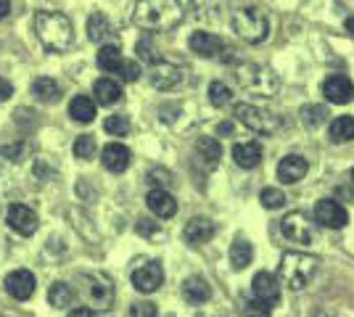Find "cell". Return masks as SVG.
I'll use <instances>...</instances> for the list:
<instances>
[{
	"label": "cell",
	"mask_w": 354,
	"mask_h": 317,
	"mask_svg": "<svg viewBox=\"0 0 354 317\" xmlns=\"http://www.w3.org/2000/svg\"><path fill=\"white\" fill-rule=\"evenodd\" d=\"M135 27L146 32L175 30L183 21V6L177 0H138L133 8Z\"/></svg>",
	"instance_id": "6da1fadb"
},
{
	"label": "cell",
	"mask_w": 354,
	"mask_h": 317,
	"mask_svg": "<svg viewBox=\"0 0 354 317\" xmlns=\"http://www.w3.org/2000/svg\"><path fill=\"white\" fill-rule=\"evenodd\" d=\"M35 32H37V40L48 50H56V53H64L74 43L72 19L59 11H40L35 16Z\"/></svg>",
	"instance_id": "7a4b0ae2"
},
{
	"label": "cell",
	"mask_w": 354,
	"mask_h": 317,
	"mask_svg": "<svg viewBox=\"0 0 354 317\" xmlns=\"http://www.w3.org/2000/svg\"><path fill=\"white\" fill-rule=\"evenodd\" d=\"M320 272V259L301 251H288L283 254L278 265V283L288 291H304L315 280V275Z\"/></svg>",
	"instance_id": "3957f363"
},
{
	"label": "cell",
	"mask_w": 354,
	"mask_h": 317,
	"mask_svg": "<svg viewBox=\"0 0 354 317\" xmlns=\"http://www.w3.org/2000/svg\"><path fill=\"white\" fill-rule=\"evenodd\" d=\"M236 79L243 90L262 95V98H272L281 90V77L275 75L265 64H254V61H243L236 66Z\"/></svg>",
	"instance_id": "277c9868"
},
{
	"label": "cell",
	"mask_w": 354,
	"mask_h": 317,
	"mask_svg": "<svg viewBox=\"0 0 354 317\" xmlns=\"http://www.w3.org/2000/svg\"><path fill=\"white\" fill-rule=\"evenodd\" d=\"M233 32L243 43L259 46V43H265L267 35H270V21H267V16L259 8L249 6V8L236 11V16H233Z\"/></svg>",
	"instance_id": "5b68a950"
},
{
	"label": "cell",
	"mask_w": 354,
	"mask_h": 317,
	"mask_svg": "<svg viewBox=\"0 0 354 317\" xmlns=\"http://www.w3.org/2000/svg\"><path fill=\"white\" fill-rule=\"evenodd\" d=\"M80 283H82V288H80L82 291V299L90 307L109 309L114 304L117 291H114V283H111L109 275H104V272H85V275H80Z\"/></svg>",
	"instance_id": "8992f818"
},
{
	"label": "cell",
	"mask_w": 354,
	"mask_h": 317,
	"mask_svg": "<svg viewBox=\"0 0 354 317\" xmlns=\"http://www.w3.org/2000/svg\"><path fill=\"white\" fill-rule=\"evenodd\" d=\"M233 117H236L243 127H249L259 135H275L281 130V119L270 111V108H262L257 104H236L233 108Z\"/></svg>",
	"instance_id": "52a82bcc"
},
{
	"label": "cell",
	"mask_w": 354,
	"mask_h": 317,
	"mask_svg": "<svg viewBox=\"0 0 354 317\" xmlns=\"http://www.w3.org/2000/svg\"><path fill=\"white\" fill-rule=\"evenodd\" d=\"M281 233H283V238H288L291 243H299V246H312V243L317 241V230H315V225L307 220L304 211H291V214H286L281 222Z\"/></svg>",
	"instance_id": "ba28073f"
},
{
	"label": "cell",
	"mask_w": 354,
	"mask_h": 317,
	"mask_svg": "<svg viewBox=\"0 0 354 317\" xmlns=\"http://www.w3.org/2000/svg\"><path fill=\"white\" fill-rule=\"evenodd\" d=\"M148 79L156 90H175L185 82V69L172 64V61H156L148 72Z\"/></svg>",
	"instance_id": "9c48e42d"
},
{
	"label": "cell",
	"mask_w": 354,
	"mask_h": 317,
	"mask_svg": "<svg viewBox=\"0 0 354 317\" xmlns=\"http://www.w3.org/2000/svg\"><path fill=\"white\" fill-rule=\"evenodd\" d=\"M251 294H254L257 302L267 304V307H275V304L281 302V283H278V278L272 272L262 270L257 272L254 280H251Z\"/></svg>",
	"instance_id": "30bf717a"
},
{
	"label": "cell",
	"mask_w": 354,
	"mask_h": 317,
	"mask_svg": "<svg viewBox=\"0 0 354 317\" xmlns=\"http://www.w3.org/2000/svg\"><path fill=\"white\" fill-rule=\"evenodd\" d=\"M6 222L11 225V230H16L19 236H35L37 233V227H40V220H37V214L35 209L30 206H24V204H14L8 214H6Z\"/></svg>",
	"instance_id": "8fae6325"
},
{
	"label": "cell",
	"mask_w": 354,
	"mask_h": 317,
	"mask_svg": "<svg viewBox=\"0 0 354 317\" xmlns=\"http://www.w3.org/2000/svg\"><path fill=\"white\" fill-rule=\"evenodd\" d=\"M315 220L323 227H328V230H339V227L349 222L346 209L341 206L339 201H330V198H323V201L315 204Z\"/></svg>",
	"instance_id": "7c38bea8"
},
{
	"label": "cell",
	"mask_w": 354,
	"mask_h": 317,
	"mask_svg": "<svg viewBox=\"0 0 354 317\" xmlns=\"http://www.w3.org/2000/svg\"><path fill=\"white\" fill-rule=\"evenodd\" d=\"M323 95L328 104H336V106H344L354 101V85L349 77L344 75H330L328 79L323 82Z\"/></svg>",
	"instance_id": "4fadbf2b"
},
{
	"label": "cell",
	"mask_w": 354,
	"mask_h": 317,
	"mask_svg": "<svg viewBox=\"0 0 354 317\" xmlns=\"http://www.w3.org/2000/svg\"><path fill=\"white\" fill-rule=\"evenodd\" d=\"M35 275L30 270H14L6 275V291H8V296L16 299V302H27L32 299V294H35Z\"/></svg>",
	"instance_id": "5bb4252c"
},
{
	"label": "cell",
	"mask_w": 354,
	"mask_h": 317,
	"mask_svg": "<svg viewBox=\"0 0 354 317\" xmlns=\"http://www.w3.org/2000/svg\"><path fill=\"white\" fill-rule=\"evenodd\" d=\"M164 283V270L159 262H148L143 267H138L133 272V286L140 291V294H153L159 291Z\"/></svg>",
	"instance_id": "9a60e30c"
},
{
	"label": "cell",
	"mask_w": 354,
	"mask_h": 317,
	"mask_svg": "<svg viewBox=\"0 0 354 317\" xmlns=\"http://www.w3.org/2000/svg\"><path fill=\"white\" fill-rule=\"evenodd\" d=\"M185 241L191 246H204L217 236V222H212L209 217H193L191 222L185 225Z\"/></svg>",
	"instance_id": "2e32d148"
},
{
	"label": "cell",
	"mask_w": 354,
	"mask_h": 317,
	"mask_svg": "<svg viewBox=\"0 0 354 317\" xmlns=\"http://www.w3.org/2000/svg\"><path fill=\"white\" fill-rule=\"evenodd\" d=\"M307 159L304 156H299V153H291V156H283L281 164H278V177H281L286 185H296L299 180H304V175H307Z\"/></svg>",
	"instance_id": "e0dca14e"
},
{
	"label": "cell",
	"mask_w": 354,
	"mask_h": 317,
	"mask_svg": "<svg viewBox=\"0 0 354 317\" xmlns=\"http://www.w3.org/2000/svg\"><path fill=\"white\" fill-rule=\"evenodd\" d=\"M188 46H191V50L196 56H201V59H214L222 48H225V43H222L217 35H212V32H193Z\"/></svg>",
	"instance_id": "ac0fdd59"
},
{
	"label": "cell",
	"mask_w": 354,
	"mask_h": 317,
	"mask_svg": "<svg viewBox=\"0 0 354 317\" xmlns=\"http://www.w3.org/2000/svg\"><path fill=\"white\" fill-rule=\"evenodd\" d=\"M146 204H148V209L153 211L156 217H162V220H169V217H175L177 214L175 196H172V193H167L164 188H153V191L146 196Z\"/></svg>",
	"instance_id": "d6986e66"
},
{
	"label": "cell",
	"mask_w": 354,
	"mask_h": 317,
	"mask_svg": "<svg viewBox=\"0 0 354 317\" xmlns=\"http://www.w3.org/2000/svg\"><path fill=\"white\" fill-rule=\"evenodd\" d=\"M233 162H236L241 169H254V166L262 164V146L257 140H249V143H236L233 146Z\"/></svg>",
	"instance_id": "ffe728a7"
},
{
	"label": "cell",
	"mask_w": 354,
	"mask_h": 317,
	"mask_svg": "<svg viewBox=\"0 0 354 317\" xmlns=\"http://www.w3.org/2000/svg\"><path fill=\"white\" fill-rule=\"evenodd\" d=\"M101 162L109 172H124L127 166H130V148L127 146H122V143H109L101 153Z\"/></svg>",
	"instance_id": "44dd1931"
},
{
	"label": "cell",
	"mask_w": 354,
	"mask_h": 317,
	"mask_svg": "<svg viewBox=\"0 0 354 317\" xmlns=\"http://www.w3.org/2000/svg\"><path fill=\"white\" fill-rule=\"evenodd\" d=\"M191 14L198 21L207 24H217L225 14V0H191Z\"/></svg>",
	"instance_id": "7402d4cb"
},
{
	"label": "cell",
	"mask_w": 354,
	"mask_h": 317,
	"mask_svg": "<svg viewBox=\"0 0 354 317\" xmlns=\"http://www.w3.org/2000/svg\"><path fill=\"white\" fill-rule=\"evenodd\" d=\"M93 95L101 106H114L122 101V85L111 77H101L95 85H93Z\"/></svg>",
	"instance_id": "603a6c76"
},
{
	"label": "cell",
	"mask_w": 354,
	"mask_h": 317,
	"mask_svg": "<svg viewBox=\"0 0 354 317\" xmlns=\"http://www.w3.org/2000/svg\"><path fill=\"white\" fill-rule=\"evenodd\" d=\"M183 299L191 304H204L212 299V288L204 278H198V275H193V278H185L183 280Z\"/></svg>",
	"instance_id": "cb8c5ba5"
},
{
	"label": "cell",
	"mask_w": 354,
	"mask_h": 317,
	"mask_svg": "<svg viewBox=\"0 0 354 317\" xmlns=\"http://www.w3.org/2000/svg\"><path fill=\"white\" fill-rule=\"evenodd\" d=\"M32 95L40 101V104H56L61 98V85L53 77H37L32 82Z\"/></svg>",
	"instance_id": "d4e9b609"
},
{
	"label": "cell",
	"mask_w": 354,
	"mask_h": 317,
	"mask_svg": "<svg viewBox=\"0 0 354 317\" xmlns=\"http://www.w3.org/2000/svg\"><path fill=\"white\" fill-rule=\"evenodd\" d=\"M69 117L74 122H82V124H90L95 119V104L88 95H74L72 104H69Z\"/></svg>",
	"instance_id": "484cf974"
},
{
	"label": "cell",
	"mask_w": 354,
	"mask_h": 317,
	"mask_svg": "<svg viewBox=\"0 0 354 317\" xmlns=\"http://www.w3.org/2000/svg\"><path fill=\"white\" fill-rule=\"evenodd\" d=\"M88 37L93 43H106L111 37V21L106 19V14L93 11L88 19Z\"/></svg>",
	"instance_id": "4316f807"
},
{
	"label": "cell",
	"mask_w": 354,
	"mask_h": 317,
	"mask_svg": "<svg viewBox=\"0 0 354 317\" xmlns=\"http://www.w3.org/2000/svg\"><path fill=\"white\" fill-rule=\"evenodd\" d=\"M251 259H254L251 243L238 236L236 241H233V246H230V265H233V270H246L251 265Z\"/></svg>",
	"instance_id": "83f0119b"
},
{
	"label": "cell",
	"mask_w": 354,
	"mask_h": 317,
	"mask_svg": "<svg viewBox=\"0 0 354 317\" xmlns=\"http://www.w3.org/2000/svg\"><path fill=\"white\" fill-rule=\"evenodd\" d=\"M196 153H198V159H204L207 166H217L222 156V146L220 140H214V137H198L196 140Z\"/></svg>",
	"instance_id": "f1b7e54d"
},
{
	"label": "cell",
	"mask_w": 354,
	"mask_h": 317,
	"mask_svg": "<svg viewBox=\"0 0 354 317\" xmlns=\"http://www.w3.org/2000/svg\"><path fill=\"white\" fill-rule=\"evenodd\" d=\"M328 137L333 143H349L354 140V117H336L330 130H328Z\"/></svg>",
	"instance_id": "f546056e"
},
{
	"label": "cell",
	"mask_w": 354,
	"mask_h": 317,
	"mask_svg": "<svg viewBox=\"0 0 354 317\" xmlns=\"http://www.w3.org/2000/svg\"><path fill=\"white\" fill-rule=\"evenodd\" d=\"M74 288L69 286V283H53L50 286V291H48V304L50 307H56V309H64V307H72V302H74Z\"/></svg>",
	"instance_id": "4dcf8cb0"
},
{
	"label": "cell",
	"mask_w": 354,
	"mask_h": 317,
	"mask_svg": "<svg viewBox=\"0 0 354 317\" xmlns=\"http://www.w3.org/2000/svg\"><path fill=\"white\" fill-rule=\"evenodd\" d=\"M299 117H301V124H304V127L315 130V127L325 124V119H328L330 114H328V108H325L323 104H307V106H301Z\"/></svg>",
	"instance_id": "1f68e13d"
},
{
	"label": "cell",
	"mask_w": 354,
	"mask_h": 317,
	"mask_svg": "<svg viewBox=\"0 0 354 317\" xmlns=\"http://www.w3.org/2000/svg\"><path fill=\"white\" fill-rule=\"evenodd\" d=\"M122 50H119V46H104L101 50H98V66L104 69V72H109V75H117V69L122 66Z\"/></svg>",
	"instance_id": "d6a6232c"
},
{
	"label": "cell",
	"mask_w": 354,
	"mask_h": 317,
	"mask_svg": "<svg viewBox=\"0 0 354 317\" xmlns=\"http://www.w3.org/2000/svg\"><path fill=\"white\" fill-rule=\"evenodd\" d=\"M230 101H233V90H230L225 82L214 79V82L209 85V104L217 106V108H222V106H227Z\"/></svg>",
	"instance_id": "836d02e7"
},
{
	"label": "cell",
	"mask_w": 354,
	"mask_h": 317,
	"mask_svg": "<svg viewBox=\"0 0 354 317\" xmlns=\"http://www.w3.org/2000/svg\"><path fill=\"white\" fill-rule=\"evenodd\" d=\"M104 130L109 133V135H114V137H124L127 133H130V119H127L124 114H114V117H106Z\"/></svg>",
	"instance_id": "e575fe53"
},
{
	"label": "cell",
	"mask_w": 354,
	"mask_h": 317,
	"mask_svg": "<svg viewBox=\"0 0 354 317\" xmlns=\"http://www.w3.org/2000/svg\"><path fill=\"white\" fill-rule=\"evenodd\" d=\"M74 156L77 159H82V162H88L95 156V137L93 135H80L74 140Z\"/></svg>",
	"instance_id": "d590c367"
},
{
	"label": "cell",
	"mask_w": 354,
	"mask_h": 317,
	"mask_svg": "<svg viewBox=\"0 0 354 317\" xmlns=\"http://www.w3.org/2000/svg\"><path fill=\"white\" fill-rule=\"evenodd\" d=\"M259 201H262L265 209H281L283 204H286V193L278 191V188H265V191L259 193Z\"/></svg>",
	"instance_id": "8d00e7d4"
},
{
	"label": "cell",
	"mask_w": 354,
	"mask_h": 317,
	"mask_svg": "<svg viewBox=\"0 0 354 317\" xmlns=\"http://www.w3.org/2000/svg\"><path fill=\"white\" fill-rule=\"evenodd\" d=\"M117 75L124 79V82H138L140 79V66L135 61H122V66L117 69Z\"/></svg>",
	"instance_id": "74e56055"
},
{
	"label": "cell",
	"mask_w": 354,
	"mask_h": 317,
	"mask_svg": "<svg viewBox=\"0 0 354 317\" xmlns=\"http://www.w3.org/2000/svg\"><path fill=\"white\" fill-rule=\"evenodd\" d=\"M156 315H159V309H156V304L151 302H135L130 307V312H127V317H156Z\"/></svg>",
	"instance_id": "f35d334b"
},
{
	"label": "cell",
	"mask_w": 354,
	"mask_h": 317,
	"mask_svg": "<svg viewBox=\"0 0 354 317\" xmlns=\"http://www.w3.org/2000/svg\"><path fill=\"white\" fill-rule=\"evenodd\" d=\"M0 151H3V156H6V159L19 162V159H21V153L27 151V143H21V140H19V143H6Z\"/></svg>",
	"instance_id": "ab89813d"
},
{
	"label": "cell",
	"mask_w": 354,
	"mask_h": 317,
	"mask_svg": "<svg viewBox=\"0 0 354 317\" xmlns=\"http://www.w3.org/2000/svg\"><path fill=\"white\" fill-rule=\"evenodd\" d=\"M16 124H27V130H35L37 127V119H35V111L32 108H16Z\"/></svg>",
	"instance_id": "60d3db41"
},
{
	"label": "cell",
	"mask_w": 354,
	"mask_h": 317,
	"mask_svg": "<svg viewBox=\"0 0 354 317\" xmlns=\"http://www.w3.org/2000/svg\"><path fill=\"white\" fill-rule=\"evenodd\" d=\"M243 317H270V307L254 299V302L246 304V309H243Z\"/></svg>",
	"instance_id": "b9f144b4"
},
{
	"label": "cell",
	"mask_w": 354,
	"mask_h": 317,
	"mask_svg": "<svg viewBox=\"0 0 354 317\" xmlns=\"http://www.w3.org/2000/svg\"><path fill=\"white\" fill-rule=\"evenodd\" d=\"M135 50H138V56H140L143 61H148V64H156V53H153V46H151L148 40H140Z\"/></svg>",
	"instance_id": "7bdbcfd3"
},
{
	"label": "cell",
	"mask_w": 354,
	"mask_h": 317,
	"mask_svg": "<svg viewBox=\"0 0 354 317\" xmlns=\"http://www.w3.org/2000/svg\"><path fill=\"white\" fill-rule=\"evenodd\" d=\"M148 180L153 182V185H167V182L172 180V175H169L167 169H162V166H156V169L148 172Z\"/></svg>",
	"instance_id": "ee69618b"
},
{
	"label": "cell",
	"mask_w": 354,
	"mask_h": 317,
	"mask_svg": "<svg viewBox=\"0 0 354 317\" xmlns=\"http://www.w3.org/2000/svg\"><path fill=\"white\" fill-rule=\"evenodd\" d=\"M138 233H140V236H159L162 227L156 225L153 220H138Z\"/></svg>",
	"instance_id": "f6af8a7d"
},
{
	"label": "cell",
	"mask_w": 354,
	"mask_h": 317,
	"mask_svg": "<svg viewBox=\"0 0 354 317\" xmlns=\"http://www.w3.org/2000/svg\"><path fill=\"white\" fill-rule=\"evenodd\" d=\"M11 95H14V85L8 79H0V104H6Z\"/></svg>",
	"instance_id": "bcb514c9"
},
{
	"label": "cell",
	"mask_w": 354,
	"mask_h": 317,
	"mask_svg": "<svg viewBox=\"0 0 354 317\" xmlns=\"http://www.w3.org/2000/svg\"><path fill=\"white\" fill-rule=\"evenodd\" d=\"M69 317H98L95 315V309H90V307H77L69 312Z\"/></svg>",
	"instance_id": "7dc6e473"
},
{
	"label": "cell",
	"mask_w": 354,
	"mask_h": 317,
	"mask_svg": "<svg viewBox=\"0 0 354 317\" xmlns=\"http://www.w3.org/2000/svg\"><path fill=\"white\" fill-rule=\"evenodd\" d=\"M217 133L220 135H233V122H222L220 127H217Z\"/></svg>",
	"instance_id": "c3c4849f"
},
{
	"label": "cell",
	"mask_w": 354,
	"mask_h": 317,
	"mask_svg": "<svg viewBox=\"0 0 354 317\" xmlns=\"http://www.w3.org/2000/svg\"><path fill=\"white\" fill-rule=\"evenodd\" d=\"M8 14H11V3H8V0H0V21Z\"/></svg>",
	"instance_id": "681fc988"
},
{
	"label": "cell",
	"mask_w": 354,
	"mask_h": 317,
	"mask_svg": "<svg viewBox=\"0 0 354 317\" xmlns=\"http://www.w3.org/2000/svg\"><path fill=\"white\" fill-rule=\"evenodd\" d=\"M312 317H339V315H336V312H330V309H315Z\"/></svg>",
	"instance_id": "f907efd6"
},
{
	"label": "cell",
	"mask_w": 354,
	"mask_h": 317,
	"mask_svg": "<svg viewBox=\"0 0 354 317\" xmlns=\"http://www.w3.org/2000/svg\"><path fill=\"white\" fill-rule=\"evenodd\" d=\"M344 27H346V32H349V35L354 37V16H349V19L344 21Z\"/></svg>",
	"instance_id": "816d5d0a"
},
{
	"label": "cell",
	"mask_w": 354,
	"mask_h": 317,
	"mask_svg": "<svg viewBox=\"0 0 354 317\" xmlns=\"http://www.w3.org/2000/svg\"><path fill=\"white\" fill-rule=\"evenodd\" d=\"M0 317H14V315H8V312H6L3 307H0Z\"/></svg>",
	"instance_id": "f5cc1de1"
},
{
	"label": "cell",
	"mask_w": 354,
	"mask_h": 317,
	"mask_svg": "<svg viewBox=\"0 0 354 317\" xmlns=\"http://www.w3.org/2000/svg\"><path fill=\"white\" fill-rule=\"evenodd\" d=\"M352 182H354V169H352Z\"/></svg>",
	"instance_id": "db71d44e"
}]
</instances>
